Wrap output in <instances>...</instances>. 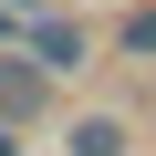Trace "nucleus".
<instances>
[{
    "mask_svg": "<svg viewBox=\"0 0 156 156\" xmlns=\"http://www.w3.org/2000/svg\"><path fill=\"white\" fill-rule=\"evenodd\" d=\"M62 156H125V125L115 115H73L62 125Z\"/></svg>",
    "mask_w": 156,
    "mask_h": 156,
    "instance_id": "1",
    "label": "nucleus"
},
{
    "mask_svg": "<svg viewBox=\"0 0 156 156\" xmlns=\"http://www.w3.org/2000/svg\"><path fill=\"white\" fill-rule=\"evenodd\" d=\"M31 104H42V62H0V115L21 125Z\"/></svg>",
    "mask_w": 156,
    "mask_h": 156,
    "instance_id": "2",
    "label": "nucleus"
},
{
    "mask_svg": "<svg viewBox=\"0 0 156 156\" xmlns=\"http://www.w3.org/2000/svg\"><path fill=\"white\" fill-rule=\"evenodd\" d=\"M115 52H125V62H156V0H146V11L115 31Z\"/></svg>",
    "mask_w": 156,
    "mask_h": 156,
    "instance_id": "3",
    "label": "nucleus"
},
{
    "mask_svg": "<svg viewBox=\"0 0 156 156\" xmlns=\"http://www.w3.org/2000/svg\"><path fill=\"white\" fill-rule=\"evenodd\" d=\"M0 11H52V0H0Z\"/></svg>",
    "mask_w": 156,
    "mask_h": 156,
    "instance_id": "4",
    "label": "nucleus"
}]
</instances>
